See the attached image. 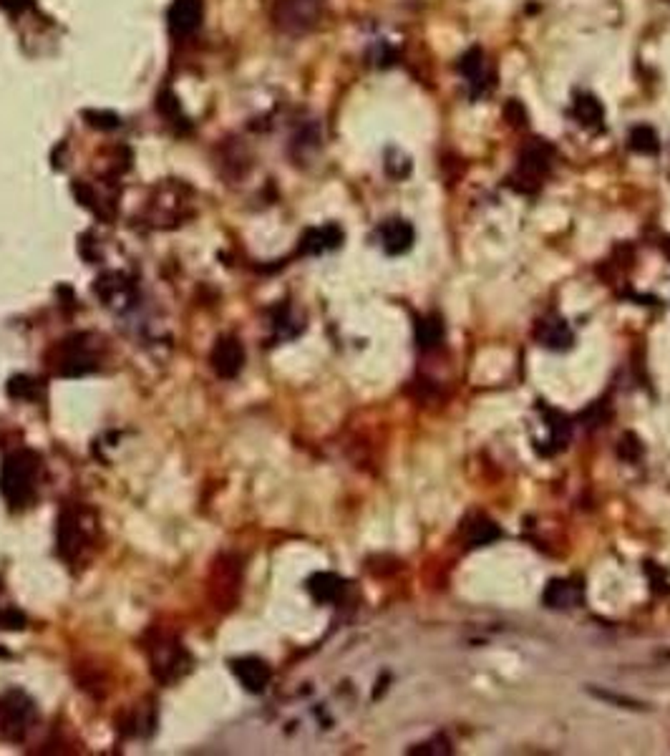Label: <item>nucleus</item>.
I'll use <instances>...</instances> for the list:
<instances>
[{
	"instance_id": "f8f14e48",
	"label": "nucleus",
	"mask_w": 670,
	"mask_h": 756,
	"mask_svg": "<svg viewBox=\"0 0 670 756\" xmlns=\"http://www.w3.org/2000/svg\"><path fill=\"white\" fill-rule=\"evenodd\" d=\"M572 117L575 121L582 127V129L598 131L602 129V121H605V109L599 104V99L590 91H577L572 96Z\"/></svg>"
},
{
	"instance_id": "9b49d317",
	"label": "nucleus",
	"mask_w": 670,
	"mask_h": 756,
	"mask_svg": "<svg viewBox=\"0 0 670 756\" xmlns=\"http://www.w3.org/2000/svg\"><path fill=\"white\" fill-rule=\"evenodd\" d=\"M242 361H245V351H242V345H240L235 338H222V341H217L214 351H212V366H214V371L224 378L237 376L240 368H242Z\"/></svg>"
},
{
	"instance_id": "5701e85b",
	"label": "nucleus",
	"mask_w": 670,
	"mask_h": 756,
	"mask_svg": "<svg viewBox=\"0 0 670 756\" xmlns=\"http://www.w3.org/2000/svg\"><path fill=\"white\" fill-rule=\"evenodd\" d=\"M83 117L89 121V127H94V129H117V127H121V118L111 111H86Z\"/></svg>"
},
{
	"instance_id": "423d86ee",
	"label": "nucleus",
	"mask_w": 670,
	"mask_h": 756,
	"mask_svg": "<svg viewBox=\"0 0 670 756\" xmlns=\"http://www.w3.org/2000/svg\"><path fill=\"white\" fill-rule=\"evenodd\" d=\"M326 11V0H278L275 5V25L288 36L310 33Z\"/></svg>"
},
{
	"instance_id": "20e7f679",
	"label": "nucleus",
	"mask_w": 670,
	"mask_h": 756,
	"mask_svg": "<svg viewBox=\"0 0 670 756\" xmlns=\"http://www.w3.org/2000/svg\"><path fill=\"white\" fill-rule=\"evenodd\" d=\"M35 721H38V711L33 698L25 696L24 691H5L0 696V739L21 744L33 732Z\"/></svg>"
},
{
	"instance_id": "dca6fc26",
	"label": "nucleus",
	"mask_w": 670,
	"mask_h": 756,
	"mask_svg": "<svg viewBox=\"0 0 670 756\" xmlns=\"http://www.w3.org/2000/svg\"><path fill=\"white\" fill-rule=\"evenodd\" d=\"M580 598H582L580 585L570 582V580H554L544 591V600L552 608H572V605L580 603Z\"/></svg>"
},
{
	"instance_id": "9d476101",
	"label": "nucleus",
	"mask_w": 670,
	"mask_h": 756,
	"mask_svg": "<svg viewBox=\"0 0 670 756\" xmlns=\"http://www.w3.org/2000/svg\"><path fill=\"white\" fill-rule=\"evenodd\" d=\"M378 240H381V248L388 255H403L413 248V240H416V232H413L411 222L406 220H388L383 225L378 227Z\"/></svg>"
},
{
	"instance_id": "aec40b11",
	"label": "nucleus",
	"mask_w": 670,
	"mask_h": 756,
	"mask_svg": "<svg viewBox=\"0 0 670 756\" xmlns=\"http://www.w3.org/2000/svg\"><path fill=\"white\" fill-rule=\"evenodd\" d=\"M320 142H323V134H320V127H317V121H303L300 127H297V131H295L293 137V149L297 152H313V149H317L320 146Z\"/></svg>"
},
{
	"instance_id": "f257e3e1",
	"label": "nucleus",
	"mask_w": 670,
	"mask_h": 756,
	"mask_svg": "<svg viewBox=\"0 0 670 756\" xmlns=\"http://www.w3.org/2000/svg\"><path fill=\"white\" fill-rule=\"evenodd\" d=\"M41 479V457L31 449H18L5 457L0 467V495L11 509L33 505Z\"/></svg>"
},
{
	"instance_id": "a211bd4d",
	"label": "nucleus",
	"mask_w": 670,
	"mask_h": 756,
	"mask_svg": "<svg viewBox=\"0 0 670 756\" xmlns=\"http://www.w3.org/2000/svg\"><path fill=\"white\" fill-rule=\"evenodd\" d=\"M628 146L637 154H658L660 152V139L658 131L647 124H637L628 134Z\"/></svg>"
},
{
	"instance_id": "4468645a",
	"label": "nucleus",
	"mask_w": 670,
	"mask_h": 756,
	"mask_svg": "<svg viewBox=\"0 0 670 756\" xmlns=\"http://www.w3.org/2000/svg\"><path fill=\"white\" fill-rule=\"evenodd\" d=\"M341 242H343L341 227L326 225V227H313V230H307L300 248H303V252H307V255H317V252H326V250L338 248Z\"/></svg>"
},
{
	"instance_id": "7ed1b4c3",
	"label": "nucleus",
	"mask_w": 670,
	"mask_h": 756,
	"mask_svg": "<svg viewBox=\"0 0 670 756\" xmlns=\"http://www.w3.org/2000/svg\"><path fill=\"white\" fill-rule=\"evenodd\" d=\"M99 351H101V341L96 335L79 333V335L61 341L48 361L59 376H86L99 368V361H101Z\"/></svg>"
},
{
	"instance_id": "4be33fe9",
	"label": "nucleus",
	"mask_w": 670,
	"mask_h": 756,
	"mask_svg": "<svg viewBox=\"0 0 670 756\" xmlns=\"http://www.w3.org/2000/svg\"><path fill=\"white\" fill-rule=\"evenodd\" d=\"M496 537H499V527H496L492 520H482V522H477V524H471V527H469V543L474 544V547L494 543Z\"/></svg>"
},
{
	"instance_id": "6e6552de",
	"label": "nucleus",
	"mask_w": 670,
	"mask_h": 756,
	"mask_svg": "<svg viewBox=\"0 0 670 756\" xmlns=\"http://www.w3.org/2000/svg\"><path fill=\"white\" fill-rule=\"evenodd\" d=\"M149 653H152L154 674H156V678L166 681V684H169V681H175V678H179L189 663L184 648H182L176 640L162 638V636L154 640Z\"/></svg>"
},
{
	"instance_id": "f3484780",
	"label": "nucleus",
	"mask_w": 670,
	"mask_h": 756,
	"mask_svg": "<svg viewBox=\"0 0 670 756\" xmlns=\"http://www.w3.org/2000/svg\"><path fill=\"white\" fill-rule=\"evenodd\" d=\"M96 293L104 298L109 306H117V300H124V306H127V300H131V285L124 280V275L109 272V275H104V278L99 280Z\"/></svg>"
},
{
	"instance_id": "39448f33",
	"label": "nucleus",
	"mask_w": 670,
	"mask_h": 756,
	"mask_svg": "<svg viewBox=\"0 0 670 756\" xmlns=\"http://www.w3.org/2000/svg\"><path fill=\"white\" fill-rule=\"evenodd\" d=\"M552 154L554 149L542 139H529L522 152H519L517 166L512 175V187H517L519 192H534L542 187L544 177L552 169Z\"/></svg>"
},
{
	"instance_id": "b1692460",
	"label": "nucleus",
	"mask_w": 670,
	"mask_h": 756,
	"mask_svg": "<svg viewBox=\"0 0 670 756\" xmlns=\"http://www.w3.org/2000/svg\"><path fill=\"white\" fill-rule=\"evenodd\" d=\"M506 118H509L514 127H522V124H524V118L527 117H524V109H522L519 101H512V104L506 107Z\"/></svg>"
},
{
	"instance_id": "1a4fd4ad",
	"label": "nucleus",
	"mask_w": 670,
	"mask_h": 756,
	"mask_svg": "<svg viewBox=\"0 0 670 756\" xmlns=\"http://www.w3.org/2000/svg\"><path fill=\"white\" fill-rule=\"evenodd\" d=\"M202 15H204V5L202 0H175L169 8V31L175 38H187L192 36L202 25Z\"/></svg>"
},
{
	"instance_id": "f03ea898",
	"label": "nucleus",
	"mask_w": 670,
	"mask_h": 756,
	"mask_svg": "<svg viewBox=\"0 0 670 756\" xmlns=\"http://www.w3.org/2000/svg\"><path fill=\"white\" fill-rule=\"evenodd\" d=\"M96 534H99V522L91 509L81 505L63 507L59 517V555L69 565H81L94 553Z\"/></svg>"
},
{
	"instance_id": "2eb2a0df",
	"label": "nucleus",
	"mask_w": 670,
	"mask_h": 756,
	"mask_svg": "<svg viewBox=\"0 0 670 756\" xmlns=\"http://www.w3.org/2000/svg\"><path fill=\"white\" fill-rule=\"evenodd\" d=\"M307 591L313 592V598H316L317 603H333V600L341 598L343 580L338 575H333V572H317L307 582Z\"/></svg>"
},
{
	"instance_id": "393cba45",
	"label": "nucleus",
	"mask_w": 670,
	"mask_h": 756,
	"mask_svg": "<svg viewBox=\"0 0 670 756\" xmlns=\"http://www.w3.org/2000/svg\"><path fill=\"white\" fill-rule=\"evenodd\" d=\"M33 0H0V8L8 13H21L31 5Z\"/></svg>"
},
{
	"instance_id": "0eeeda50",
	"label": "nucleus",
	"mask_w": 670,
	"mask_h": 756,
	"mask_svg": "<svg viewBox=\"0 0 670 756\" xmlns=\"http://www.w3.org/2000/svg\"><path fill=\"white\" fill-rule=\"evenodd\" d=\"M457 71L461 76V81L467 83V91H469L471 99H479L492 86V69H489L486 53L479 46L461 53V59L457 61Z\"/></svg>"
},
{
	"instance_id": "6ab92c4d",
	"label": "nucleus",
	"mask_w": 670,
	"mask_h": 756,
	"mask_svg": "<svg viewBox=\"0 0 670 756\" xmlns=\"http://www.w3.org/2000/svg\"><path fill=\"white\" fill-rule=\"evenodd\" d=\"M537 338L547 348H567L572 343V333L567 331V326H564L562 320H552V323H542V328L537 331Z\"/></svg>"
},
{
	"instance_id": "ddd939ff",
	"label": "nucleus",
	"mask_w": 670,
	"mask_h": 756,
	"mask_svg": "<svg viewBox=\"0 0 670 756\" xmlns=\"http://www.w3.org/2000/svg\"><path fill=\"white\" fill-rule=\"evenodd\" d=\"M232 668H235V676L240 678V684L245 685L247 691H252V694L265 691L272 678L270 666L265 661H260V658H242V661H235Z\"/></svg>"
},
{
	"instance_id": "412c9836",
	"label": "nucleus",
	"mask_w": 670,
	"mask_h": 756,
	"mask_svg": "<svg viewBox=\"0 0 670 756\" xmlns=\"http://www.w3.org/2000/svg\"><path fill=\"white\" fill-rule=\"evenodd\" d=\"M416 338H419L423 348H431V345H436L444 338V326L436 318H423L419 323V328H416Z\"/></svg>"
}]
</instances>
